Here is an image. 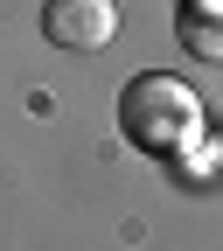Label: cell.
Returning a JSON list of instances; mask_svg holds the SVG:
<instances>
[{"instance_id": "1", "label": "cell", "mask_w": 223, "mask_h": 251, "mask_svg": "<svg viewBox=\"0 0 223 251\" xmlns=\"http://www.w3.org/2000/svg\"><path fill=\"white\" fill-rule=\"evenodd\" d=\"M119 133L133 140L153 161H174V153L202 133V105L181 77H161V70H140L133 84L119 91Z\"/></svg>"}, {"instance_id": "2", "label": "cell", "mask_w": 223, "mask_h": 251, "mask_svg": "<svg viewBox=\"0 0 223 251\" xmlns=\"http://www.w3.org/2000/svg\"><path fill=\"white\" fill-rule=\"evenodd\" d=\"M42 35L56 49L91 56V49H105L119 35V7H112V0H49V7H42Z\"/></svg>"}, {"instance_id": "3", "label": "cell", "mask_w": 223, "mask_h": 251, "mask_svg": "<svg viewBox=\"0 0 223 251\" xmlns=\"http://www.w3.org/2000/svg\"><path fill=\"white\" fill-rule=\"evenodd\" d=\"M174 35L196 63H223V0H181Z\"/></svg>"}]
</instances>
